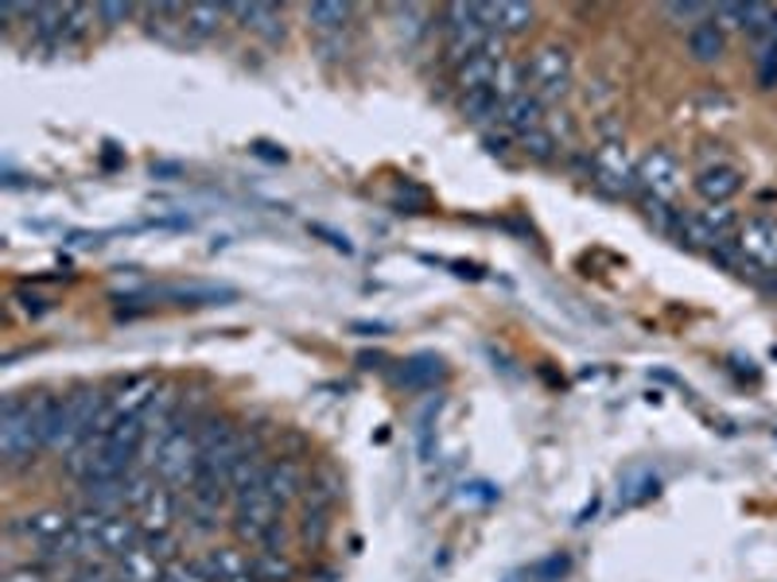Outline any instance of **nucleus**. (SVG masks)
Listing matches in <instances>:
<instances>
[{"label": "nucleus", "instance_id": "nucleus-1", "mask_svg": "<svg viewBox=\"0 0 777 582\" xmlns=\"http://www.w3.org/2000/svg\"><path fill=\"white\" fill-rule=\"evenodd\" d=\"M48 401H9L4 416H0V450L9 458V466L32 463L35 450H43V416H48Z\"/></svg>", "mask_w": 777, "mask_h": 582}, {"label": "nucleus", "instance_id": "nucleus-2", "mask_svg": "<svg viewBox=\"0 0 777 582\" xmlns=\"http://www.w3.org/2000/svg\"><path fill=\"white\" fill-rule=\"evenodd\" d=\"M156 474L159 481H164L167 489H190V481H195V470H199V443H195V424L190 419H183L179 427H172V432L159 439L156 447Z\"/></svg>", "mask_w": 777, "mask_h": 582}, {"label": "nucleus", "instance_id": "nucleus-3", "mask_svg": "<svg viewBox=\"0 0 777 582\" xmlns=\"http://www.w3.org/2000/svg\"><path fill=\"white\" fill-rule=\"evenodd\" d=\"M529 86L540 102H560L571 94V55L560 43H545L529 59Z\"/></svg>", "mask_w": 777, "mask_h": 582}, {"label": "nucleus", "instance_id": "nucleus-4", "mask_svg": "<svg viewBox=\"0 0 777 582\" xmlns=\"http://www.w3.org/2000/svg\"><path fill=\"white\" fill-rule=\"evenodd\" d=\"M444 32H447V59H452L455 66L467 63L470 55H478V51L494 40V32L486 28L478 4H452V9H447Z\"/></svg>", "mask_w": 777, "mask_h": 582}, {"label": "nucleus", "instance_id": "nucleus-5", "mask_svg": "<svg viewBox=\"0 0 777 582\" xmlns=\"http://www.w3.org/2000/svg\"><path fill=\"white\" fill-rule=\"evenodd\" d=\"M591 183L607 195H634L638 190V164L630 159V148L622 141H603L591 156Z\"/></svg>", "mask_w": 777, "mask_h": 582}, {"label": "nucleus", "instance_id": "nucleus-6", "mask_svg": "<svg viewBox=\"0 0 777 582\" xmlns=\"http://www.w3.org/2000/svg\"><path fill=\"white\" fill-rule=\"evenodd\" d=\"M738 233V218L731 206H707V210L684 214L681 229H676V241L688 245V249H715L719 241Z\"/></svg>", "mask_w": 777, "mask_h": 582}, {"label": "nucleus", "instance_id": "nucleus-7", "mask_svg": "<svg viewBox=\"0 0 777 582\" xmlns=\"http://www.w3.org/2000/svg\"><path fill=\"white\" fill-rule=\"evenodd\" d=\"M280 509L284 505H277L265 489H257V493L234 501V532L249 543H265V536L280 524Z\"/></svg>", "mask_w": 777, "mask_h": 582}, {"label": "nucleus", "instance_id": "nucleus-8", "mask_svg": "<svg viewBox=\"0 0 777 582\" xmlns=\"http://www.w3.org/2000/svg\"><path fill=\"white\" fill-rule=\"evenodd\" d=\"M743 260L758 272H777V218H746L735 233Z\"/></svg>", "mask_w": 777, "mask_h": 582}, {"label": "nucleus", "instance_id": "nucleus-9", "mask_svg": "<svg viewBox=\"0 0 777 582\" xmlns=\"http://www.w3.org/2000/svg\"><path fill=\"white\" fill-rule=\"evenodd\" d=\"M681 187V159L669 148H653L638 159V190H645V198L669 202Z\"/></svg>", "mask_w": 777, "mask_h": 582}, {"label": "nucleus", "instance_id": "nucleus-10", "mask_svg": "<svg viewBox=\"0 0 777 582\" xmlns=\"http://www.w3.org/2000/svg\"><path fill=\"white\" fill-rule=\"evenodd\" d=\"M506 63V51H501V35H494L478 55H470L467 63L455 66V86L459 94H470V90H490L494 86V74L498 66Z\"/></svg>", "mask_w": 777, "mask_h": 582}, {"label": "nucleus", "instance_id": "nucleus-11", "mask_svg": "<svg viewBox=\"0 0 777 582\" xmlns=\"http://www.w3.org/2000/svg\"><path fill=\"white\" fill-rule=\"evenodd\" d=\"M159 396L156 377H133L110 396V412L117 419H144L152 408V401Z\"/></svg>", "mask_w": 777, "mask_h": 582}, {"label": "nucleus", "instance_id": "nucleus-12", "mask_svg": "<svg viewBox=\"0 0 777 582\" xmlns=\"http://www.w3.org/2000/svg\"><path fill=\"white\" fill-rule=\"evenodd\" d=\"M738 190H743V172L731 164H707L704 172L696 175V195L704 198L707 206H727Z\"/></svg>", "mask_w": 777, "mask_h": 582}, {"label": "nucleus", "instance_id": "nucleus-13", "mask_svg": "<svg viewBox=\"0 0 777 582\" xmlns=\"http://www.w3.org/2000/svg\"><path fill=\"white\" fill-rule=\"evenodd\" d=\"M483 12L486 28L494 35H517V32H529V24L537 20V9L525 4V0H498V4H478Z\"/></svg>", "mask_w": 777, "mask_h": 582}, {"label": "nucleus", "instance_id": "nucleus-14", "mask_svg": "<svg viewBox=\"0 0 777 582\" xmlns=\"http://www.w3.org/2000/svg\"><path fill=\"white\" fill-rule=\"evenodd\" d=\"M141 540H144L141 524L128 520L125 512H113V517H105L102 532H97V555H102V559H121L125 551H133Z\"/></svg>", "mask_w": 777, "mask_h": 582}, {"label": "nucleus", "instance_id": "nucleus-15", "mask_svg": "<svg viewBox=\"0 0 777 582\" xmlns=\"http://www.w3.org/2000/svg\"><path fill=\"white\" fill-rule=\"evenodd\" d=\"M175 520H179V493L167 486H156V493L141 505V520L136 524H141L144 536H164L172 532Z\"/></svg>", "mask_w": 777, "mask_h": 582}, {"label": "nucleus", "instance_id": "nucleus-16", "mask_svg": "<svg viewBox=\"0 0 777 582\" xmlns=\"http://www.w3.org/2000/svg\"><path fill=\"white\" fill-rule=\"evenodd\" d=\"M501 128H506L509 136H529V133H537V128H545V102H540L537 94H521V97H514L509 105H501V121H498Z\"/></svg>", "mask_w": 777, "mask_h": 582}, {"label": "nucleus", "instance_id": "nucleus-17", "mask_svg": "<svg viewBox=\"0 0 777 582\" xmlns=\"http://www.w3.org/2000/svg\"><path fill=\"white\" fill-rule=\"evenodd\" d=\"M71 528H74V517H66V512H59V509H43V512H35V517L17 520V532L24 536V540L40 543L43 551L55 548Z\"/></svg>", "mask_w": 777, "mask_h": 582}, {"label": "nucleus", "instance_id": "nucleus-18", "mask_svg": "<svg viewBox=\"0 0 777 582\" xmlns=\"http://www.w3.org/2000/svg\"><path fill=\"white\" fill-rule=\"evenodd\" d=\"M164 571H167V567L159 563V559L152 555L144 543H136L133 551H125V555L117 559V579L121 582H164Z\"/></svg>", "mask_w": 777, "mask_h": 582}, {"label": "nucleus", "instance_id": "nucleus-19", "mask_svg": "<svg viewBox=\"0 0 777 582\" xmlns=\"http://www.w3.org/2000/svg\"><path fill=\"white\" fill-rule=\"evenodd\" d=\"M265 493L277 505H288L303 493V470L292 463V458H280V463L269 466V478H265Z\"/></svg>", "mask_w": 777, "mask_h": 582}, {"label": "nucleus", "instance_id": "nucleus-20", "mask_svg": "<svg viewBox=\"0 0 777 582\" xmlns=\"http://www.w3.org/2000/svg\"><path fill=\"white\" fill-rule=\"evenodd\" d=\"M269 458L261 455V450H253V455H246L238 466H234L230 474V497L234 501H241V497L257 493V489H265V478H269Z\"/></svg>", "mask_w": 777, "mask_h": 582}, {"label": "nucleus", "instance_id": "nucleus-21", "mask_svg": "<svg viewBox=\"0 0 777 582\" xmlns=\"http://www.w3.org/2000/svg\"><path fill=\"white\" fill-rule=\"evenodd\" d=\"M226 12L238 17L246 28H253L257 35H265V40H280V35H284L277 4H226Z\"/></svg>", "mask_w": 777, "mask_h": 582}, {"label": "nucleus", "instance_id": "nucleus-22", "mask_svg": "<svg viewBox=\"0 0 777 582\" xmlns=\"http://www.w3.org/2000/svg\"><path fill=\"white\" fill-rule=\"evenodd\" d=\"M723 51H727V40H723V28L715 20H704V24L688 28V55L696 63H719Z\"/></svg>", "mask_w": 777, "mask_h": 582}, {"label": "nucleus", "instance_id": "nucleus-23", "mask_svg": "<svg viewBox=\"0 0 777 582\" xmlns=\"http://www.w3.org/2000/svg\"><path fill=\"white\" fill-rule=\"evenodd\" d=\"M303 12H308V24L315 28L319 35H342V28L354 17V9H350V4H339V0H315V4H308Z\"/></svg>", "mask_w": 777, "mask_h": 582}, {"label": "nucleus", "instance_id": "nucleus-24", "mask_svg": "<svg viewBox=\"0 0 777 582\" xmlns=\"http://www.w3.org/2000/svg\"><path fill=\"white\" fill-rule=\"evenodd\" d=\"M226 4H187L183 9V28H187L195 40H210V35H218V28L226 24Z\"/></svg>", "mask_w": 777, "mask_h": 582}, {"label": "nucleus", "instance_id": "nucleus-25", "mask_svg": "<svg viewBox=\"0 0 777 582\" xmlns=\"http://www.w3.org/2000/svg\"><path fill=\"white\" fill-rule=\"evenodd\" d=\"M203 571H207L210 582H230V579H238V574L253 571V563H249L238 548H218L203 559Z\"/></svg>", "mask_w": 777, "mask_h": 582}, {"label": "nucleus", "instance_id": "nucleus-26", "mask_svg": "<svg viewBox=\"0 0 777 582\" xmlns=\"http://www.w3.org/2000/svg\"><path fill=\"white\" fill-rule=\"evenodd\" d=\"M459 110H463V117L478 128L501 121V102L494 97V90H470V94H459Z\"/></svg>", "mask_w": 777, "mask_h": 582}, {"label": "nucleus", "instance_id": "nucleus-27", "mask_svg": "<svg viewBox=\"0 0 777 582\" xmlns=\"http://www.w3.org/2000/svg\"><path fill=\"white\" fill-rule=\"evenodd\" d=\"M529 66H521V63H514V59H506V63L498 66V74H494V97H498L501 105H509L514 97H521V94H529Z\"/></svg>", "mask_w": 777, "mask_h": 582}, {"label": "nucleus", "instance_id": "nucleus-28", "mask_svg": "<svg viewBox=\"0 0 777 582\" xmlns=\"http://www.w3.org/2000/svg\"><path fill=\"white\" fill-rule=\"evenodd\" d=\"M253 574L261 582H288L292 579V563H288L280 551H261V555L253 559Z\"/></svg>", "mask_w": 777, "mask_h": 582}, {"label": "nucleus", "instance_id": "nucleus-29", "mask_svg": "<svg viewBox=\"0 0 777 582\" xmlns=\"http://www.w3.org/2000/svg\"><path fill=\"white\" fill-rule=\"evenodd\" d=\"M521 152L529 159H537V164H552V159L560 156V144L552 141V133H548V128H537V133L521 136Z\"/></svg>", "mask_w": 777, "mask_h": 582}, {"label": "nucleus", "instance_id": "nucleus-30", "mask_svg": "<svg viewBox=\"0 0 777 582\" xmlns=\"http://www.w3.org/2000/svg\"><path fill=\"white\" fill-rule=\"evenodd\" d=\"M758 82L762 90H774L777 86V40H762V51H758Z\"/></svg>", "mask_w": 777, "mask_h": 582}, {"label": "nucleus", "instance_id": "nucleus-31", "mask_svg": "<svg viewBox=\"0 0 777 582\" xmlns=\"http://www.w3.org/2000/svg\"><path fill=\"white\" fill-rule=\"evenodd\" d=\"M665 17L696 28V24H704L707 17H715V9L712 4H665Z\"/></svg>", "mask_w": 777, "mask_h": 582}, {"label": "nucleus", "instance_id": "nucleus-32", "mask_svg": "<svg viewBox=\"0 0 777 582\" xmlns=\"http://www.w3.org/2000/svg\"><path fill=\"white\" fill-rule=\"evenodd\" d=\"M152 493H156V481H152L148 474H128L125 478V505H136V509H141Z\"/></svg>", "mask_w": 777, "mask_h": 582}, {"label": "nucleus", "instance_id": "nucleus-33", "mask_svg": "<svg viewBox=\"0 0 777 582\" xmlns=\"http://www.w3.org/2000/svg\"><path fill=\"white\" fill-rule=\"evenodd\" d=\"M141 543H144V548H148L152 555H156L164 567H172V563H175V551H179V540H175L172 532H164V536H144Z\"/></svg>", "mask_w": 777, "mask_h": 582}, {"label": "nucleus", "instance_id": "nucleus-34", "mask_svg": "<svg viewBox=\"0 0 777 582\" xmlns=\"http://www.w3.org/2000/svg\"><path fill=\"white\" fill-rule=\"evenodd\" d=\"M548 133H552V141L560 144V148H571V144H576V121H571L568 113H556Z\"/></svg>", "mask_w": 777, "mask_h": 582}, {"label": "nucleus", "instance_id": "nucleus-35", "mask_svg": "<svg viewBox=\"0 0 777 582\" xmlns=\"http://www.w3.org/2000/svg\"><path fill=\"white\" fill-rule=\"evenodd\" d=\"M133 4H97V17L105 20L110 28H117V24H125L128 17H133Z\"/></svg>", "mask_w": 777, "mask_h": 582}, {"label": "nucleus", "instance_id": "nucleus-36", "mask_svg": "<svg viewBox=\"0 0 777 582\" xmlns=\"http://www.w3.org/2000/svg\"><path fill=\"white\" fill-rule=\"evenodd\" d=\"M486 148H490L494 156H506L509 144H506V136H486Z\"/></svg>", "mask_w": 777, "mask_h": 582}, {"label": "nucleus", "instance_id": "nucleus-37", "mask_svg": "<svg viewBox=\"0 0 777 582\" xmlns=\"http://www.w3.org/2000/svg\"><path fill=\"white\" fill-rule=\"evenodd\" d=\"M230 582H261V579H257L253 571H246V574H238V579H230Z\"/></svg>", "mask_w": 777, "mask_h": 582}, {"label": "nucleus", "instance_id": "nucleus-38", "mask_svg": "<svg viewBox=\"0 0 777 582\" xmlns=\"http://www.w3.org/2000/svg\"><path fill=\"white\" fill-rule=\"evenodd\" d=\"M113 582H121V579H113Z\"/></svg>", "mask_w": 777, "mask_h": 582}]
</instances>
